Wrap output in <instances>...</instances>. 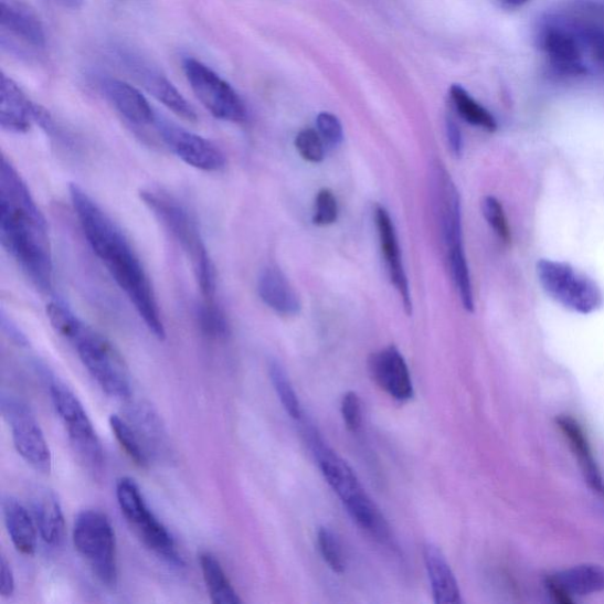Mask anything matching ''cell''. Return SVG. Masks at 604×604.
Returning <instances> with one entry per match:
<instances>
[{
    "label": "cell",
    "instance_id": "obj_41",
    "mask_svg": "<svg viewBox=\"0 0 604 604\" xmlns=\"http://www.w3.org/2000/svg\"><path fill=\"white\" fill-rule=\"evenodd\" d=\"M14 593V576L6 557L0 559V595L8 598Z\"/></svg>",
    "mask_w": 604,
    "mask_h": 604
},
{
    "label": "cell",
    "instance_id": "obj_31",
    "mask_svg": "<svg viewBox=\"0 0 604 604\" xmlns=\"http://www.w3.org/2000/svg\"><path fill=\"white\" fill-rule=\"evenodd\" d=\"M269 377L276 394L286 410L288 416L299 421L303 416L301 405L298 395L293 389L289 378L278 361L269 364Z\"/></svg>",
    "mask_w": 604,
    "mask_h": 604
},
{
    "label": "cell",
    "instance_id": "obj_43",
    "mask_svg": "<svg viewBox=\"0 0 604 604\" xmlns=\"http://www.w3.org/2000/svg\"><path fill=\"white\" fill-rule=\"evenodd\" d=\"M2 325L4 332L14 341L15 343H19L20 347H28V338L19 330V327L12 324L11 320H9L4 314L2 316Z\"/></svg>",
    "mask_w": 604,
    "mask_h": 604
},
{
    "label": "cell",
    "instance_id": "obj_36",
    "mask_svg": "<svg viewBox=\"0 0 604 604\" xmlns=\"http://www.w3.org/2000/svg\"><path fill=\"white\" fill-rule=\"evenodd\" d=\"M318 544L325 562L329 564L335 573L342 574L345 571V558L335 532L329 528H320L318 531Z\"/></svg>",
    "mask_w": 604,
    "mask_h": 604
},
{
    "label": "cell",
    "instance_id": "obj_25",
    "mask_svg": "<svg viewBox=\"0 0 604 604\" xmlns=\"http://www.w3.org/2000/svg\"><path fill=\"white\" fill-rule=\"evenodd\" d=\"M3 515L9 537L21 554L32 557L38 549L36 524L19 500L13 497L3 499Z\"/></svg>",
    "mask_w": 604,
    "mask_h": 604
},
{
    "label": "cell",
    "instance_id": "obj_4",
    "mask_svg": "<svg viewBox=\"0 0 604 604\" xmlns=\"http://www.w3.org/2000/svg\"><path fill=\"white\" fill-rule=\"evenodd\" d=\"M140 197L191 261L202 300H216L215 268L195 216L179 199L161 189H144Z\"/></svg>",
    "mask_w": 604,
    "mask_h": 604
},
{
    "label": "cell",
    "instance_id": "obj_10",
    "mask_svg": "<svg viewBox=\"0 0 604 604\" xmlns=\"http://www.w3.org/2000/svg\"><path fill=\"white\" fill-rule=\"evenodd\" d=\"M538 43L555 75L581 77L590 74L575 30L559 12L544 17L539 27Z\"/></svg>",
    "mask_w": 604,
    "mask_h": 604
},
{
    "label": "cell",
    "instance_id": "obj_35",
    "mask_svg": "<svg viewBox=\"0 0 604 604\" xmlns=\"http://www.w3.org/2000/svg\"><path fill=\"white\" fill-rule=\"evenodd\" d=\"M481 212L498 239L502 243L509 244L511 233L502 203L495 197H486L481 202Z\"/></svg>",
    "mask_w": 604,
    "mask_h": 604
},
{
    "label": "cell",
    "instance_id": "obj_9",
    "mask_svg": "<svg viewBox=\"0 0 604 604\" xmlns=\"http://www.w3.org/2000/svg\"><path fill=\"white\" fill-rule=\"evenodd\" d=\"M50 392L78 459L92 474H99L105 453L82 403L71 389L55 378L51 379Z\"/></svg>",
    "mask_w": 604,
    "mask_h": 604
},
{
    "label": "cell",
    "instance_id": "obj_17",
    "mask_svg": "<svg viewBox=\"0 0 604 604\" xmlns=\"http://www.w3.org/2000/svg\"><path fill=\"white\" fill-rule=\"evenodd\" d=\"M42 109L34 106L19 85L0 74V126L11 133H25L32 120L39 123Z\"/></svg>",
    "mask_w": 604,
    "mask_h": 604
},
{
    "label": "cell",
    "instance_id": "obj_33",
    "mask_svg": "<svg viewBox=\"0 0 604 604\" xmlns=\"http://www.w3.org/2000/svg\"><path fill=\"white\" fill-rule=\"evenodd\" d=\"M109 423L116 439L130 459L137 467L147 468L149 464L148 456L130 426L117 414H112Z\"/></svg>",
    "mask_w": 604,
    "mask_h": 604
},
{
    "label": "cell",
    "instance_id": "obj_3",
    "mask_svg": "<svg viewBox=\"0 0 604 604\" xmlns=\"http://www.w3.org/2000/svg\"><path fill=\"white\" fill-rule=\"evenodd\" d=\"M46 315L54 330L73 345L102 390L114 399L128 400L131 389L127 368L112 342L63 303H50Z\"/></svg>",
    "mask_w": 604,
    "mask_h": 604
},
{
    "label": "cell",
    "instance_id": "obj_6",
    "mask_svg": "<svg viewBox=\"0 0 604 604\" xmlns=\"http://www.w3.org/2000/svg\"><path fill=\"white\" fill-rule=\"evenodd\" d=\"M538 276L547 295L573 312L586 316L603 307L601 287L571 264L542 258Z\"/></svg>",
    "mask_w": 604,
    "mask_h": 604
},
{
    "label": "cell",
    "instance_id": "obj_45",
    "mask_svg": "<svg viewBox=\"0 0 604 604\" xmlns=\"http://www.w3.org/2000/svg\"><path fill=\"white\" fill-rule=\"evenodd\" d=\"M500 2L509 8H521L530 2V0H500Z\"/></svg>",
    "mask_w": 604,
    "mask_h": 604
},
{
    "label": "cell",
    "instance_id": "obj_15",
    "mask_svg": "<svg viewBox=\"0 0 604 604\" xmlns=\"http://www.w3.org/2000/svg\"><path fill=\"white\" fill-rule=\"evenodd\" d=\"M369 370L375 384L393 400L410 401L414 394L406 361L399 349L389 347L373 353L369 359Z\"/></svg>",
    "mask_w": 604,
    "mask_h": 604
},
{
    "label": "cell",
    "instance_id": "obj_1",
    "mask_svg": "<svg viewBox=\"0 0 604 604\" xmlns=\"http://www.w3.org/2000/svg\"><path fill=\"white\" fill-rule=\"evenodd\" d=\"M71 198L82 232L99 262L145 321L148 330L165 340L166 327L149 276L127 235L100 205L77 184Z\"/></svg>",
    "mask_w": 604,
    "mask_h": 604
},
{
    "label": "cell",
    "instance_id": "obj_34",
    "mask_svg": "<svg viewBox=\"0 0 604 604\" xmlns=\"http://www.w3.org/2000/svg\"><path fill=\"white\" fill-rule=\"evenodd\" d=\"M559 12L575 21L604 27V0H569Z\"/></svg>",
    "mask_w": 604,
    "mask_h": 604
},
{
    "label": "cell",
    "instance_id": "obj_27",
    "mask_svg": "<svg viewBox=\"0 0 604 604\" xmlns=\"http://www.w3.org/2000/svg\"><path fill=\"white\" fill-rule=\"evenodd\" d=\"M200 565L206 590L215 604H241V600L224 573L220 561L210 551H202Z\"/></svg>",
    "mask_w": 604,
    "mask_h": 604
},
{
    "label": "cell",
    "instance_id": "obj_23",
    "mask_svg": "<svg viewBox=\"0 0 604 604\" xmlns=\"http://www.w3.org/2000/svg\"><path fill=\"white\" fill-rule=\"evenodd\" d=\"M431 590L437 604L460 603L458 582L448 565L443 551L434 543H426L423 550Z\"/></svg>",
    "mask_w": 604,
    "mask_h": 604
},
{
    "label": "cell",
    "instance_id": "obj_29",
    "mask_svg": "<svg viewBox=\"0 0 604 604\" xmlns=\"http://www.w3.org/2000/svg\"><path fill=\"white\" fill-rule=\"evenodd\" d=\"M559 425L562 428L564 436L572 443L571 445L579 457L586 479H589L592 487L597 492L604 495L603 481L591 454L590 445L584 438L582 428L574 420L566 417L560 418Z\"/></svg>",
    "mask_w": 604,
    "mask_h": 604
},
{
    "label": "cell",
    "instance_id": "obj_37",
    "mask_svg": "<svg viewBox=\"0 0 604 604\" xmlns=\"http://www.w3.org/2000/svg\"><path fill=\"white\" fill-rule=\"evenodd\" d=\"M296 147L300 157L308 162L320 163L325 158V142L318 130H301L296 137Z\"/></svg>",
    "mask_w": 604,
    "mask_h": 604
},
{
    "label": "cell",
    "instance_id": "obj_8",
    "mask_svg": "<svg viewBox=\"0 0 604 604\" xmlns=\"http://www.w3.org/2000/svg\"><path fill=\"white\" fill-rule=\"evenodd\" d=\"M118 505L128 523L141 541L163 560L179 566L183 560L179 555L174 539L167 528L149 510L140 488L129 477L117 480Z\"/></svg>",
    "mask_w": 604,
    "mask_h": 604
},
{
    "label": "cell",
    "instance_id": "obj_14",
    "mask_svg": "<svg viewBox=\"0 0 604 604\" xmlns=\"http://www.w3.org/2000/svg\"><path fill=\"white\" fill-rule=\"evenodd\" d=\"M307 439L326 481L342 504L364 491L348 462L327 446L315 428L307 431Z\"/></svg>",
    "mask_w": 604,
    "mask_h": 604
},
{
    "label": "cell",
    "instance_id": "obj_42",
    "mask_svg": "<svg viewBox=\"0 0 604 604\" xmlns=\"http://www.w3.org/2000/svg\"><path fill=\"white\" fill-rule=\"evenodd\" d=\"M446 135L452 152L456 158H460L463 153V136L458 125L452 117L446 119Z\"/></svg>",
    "mask_w": 604,
    "mask_h": 604
},
{
    "label": "cell",
    "instance_id": "obj_22",
    "mask_svg": "<svg viewBox=\"0 0 604 604\" xmlns=\"http://www.w3.org/2000/svg\"><path fill=\"white\" fill-rule=\"evenodd\" d=\"M0 24L34 47L45 46V31L40 17L22 0H0Z\"/></svg>",
    "mask_w": 604,
    "mask_h": 604
},
{
    "label": "cell",
    "instance_id": "obj_26",
    "mask_svg": "<svg viewBox=\"0 0 604 604\" xmlns=\"http://www.w3.org/2000/svg\"><path fill=\"white\" fill-rule=\"evenodd\" d=\"M343 505L347 507L352 520L362 530H365L371 538L381 543L390 541L391 531L385 516L365 490Z\"/></svg>",
    "mask_w": 604,
    "mask_h": 604
},
{
    "label": "cell",
    "instance_id": "obj_2",
    "mask_svg": "<svg viewBox=\"0 0 604 604\" xmlns=\"http://www.w3.org/2000/svg\"><path fill=\"white\" fill-rule=\"evenodd\" d=\"M0 240L30 283L44 295L54 289L47 223L13 165H0Z\"/></svg>",
    "mask_w": 604,
    "mask_h": 604
},
{
    "label": "cell",
    "instance_id": "obj_13",
    "mask_svg": "<svg viewBox=\"0 0 604 604\" xmlns=\"http://www.w3.org/2000/svg\"><path fill=\"white\" fill-rule=\"evenodd\" d=\"M155 126L169 149L188 166L202 171H219L226 165L224 153L206 138L159 117Z\"/></svg>",
    "mask_w": 604,
    "mask_h": 604
},
{
    "label": "cell",
    "instance_id": "obj_16",
    "mask_svg": "<svg viewBox=\"0 0 604 604\" xmlns=\"http://www.w3.org/2000/svg\"><path fill=\"white\" fill-rule=\"evenodd\" d=\"M375 226L379 244L384 256L390 280L403 301L405 312L412 315V299L407 275L402 258V251L394 223L389 212L382 205H377L374 211Z\"/></svg>",
    "mask_w": 604,
    "mask_h": 604
},
{
    "label": "cell",
    "instance_id": "obj_5",
    "mask_svg": "<svg viewBox=\"0 0 604 604\" xmlns=\"http://www.w3.org/2000/svg\"><path fill=\"white\" fill-rule=\"evenodd\" d=\"M431 192L448 271L458 295L469 297L474 290L463 244L460 198L451 174L439 163L431 171Z\"/></svg>",
    "mask_w": 604,
    "mask_h": 604
},
{
    "label": "cell",
    "instance_id": "obj_19",
    "mask_svg": "<svg viewBox=\"0 0 604 604\" xmlns=\"http://www.w3.org/2000/svg\"><path fill=\"white\" fill-rule=\"evenodd\" d=\"M128 65L137 77L140 78L145 88L155 98L159 99L163 106L183 119L191 120V123L198 119L194 108L189 105V102L162 74L140 60H134L133 57H129Z\"/></svg>",
    "mask_w": 604,
    "mask_h": 604
},
{
    "label": "cell",
    "instance_id": "obj_28",
    "mask_svg": "<svg viewBox=\"0 0 604 604\" xmlns=\"http://www.w3.org/2000/svg\"><path fill=\"white\" fill-rule=\"evenodd\" d=\"M560 14L573 25L577 34L589 73L604 77V27L575 21Z\"/></svg>",
    "mask_w": 604,
    "mask_h": 604
},
{
    "label": "cell",
    "instance_id": "obj_30",
    "mask_svg": "<svg viewBox=\"0 0 604 604\" xmlns=\"http://www.w3.org/2000/svg\"><path fill=\"white\" fill-rule=\"evenodd\" d=\"M454 106L459 116L471 126L494 133L497 130V123L492 114L474 99L470 94L458 84L451 89Z\"/></svg>",
    "mask_w": 604,
    "mask_h": 604
},
{
    "label": "cell",
    "instance_id": "obj_12",
    "mask_svg": "<svg viewBox=\"0 0 604 604\" xmlns=\"http://www.w3.org/2000/svg\"><path fill=\"white\" fill-rule=\"evenodd\" d=\"M2 413L11 427L17 453L33 469L49 474L53 458L43 431L30 407L14 396L3 393Z\"/></svg>",
    "mask_w": 604,
    "mask_h": 604
},
{
    "label": "cell",
    "instance_id": "obj_40",
    "mask_svg": "<svg viewBox=\"0 0 604 604\" xmlns=\"http://www.w3.org/2000/svg\"><path fill=\"white\" fill-rule=\"evenodd\" d=\"M341 414L350 433H358L362 417H361V402L359 395L350 391L342 396L341 401Z\"/></svg>",
    "mask_w": 604,
    "mask_h": 604
},
{
    "label": "cell",
    "instance_id": "obj_32",
    "mask_svg": "<svg viewBox=\"0 0 604 604\" xmlns=\"http://www.w3.org/2000/svg\"><path fill=\"white\" fill-rule=\"evenodd\" d=\"M198 322L202 333L212 339H224L230 335V325L215 301H204L198 308Z\"/></svg>",
    "mask_w": 604,
    "mask_h": 604
},
{
    "label": "cell",
    "instance_id": "obj_20",
    "mask_svg": "<svg viewBox=\"0 0 604 604\" xmlns=\"http://www.w3.org/2000/svg\"><path fill=\"white\" fill-rule=\"evenodd\" d=\"M102 89L115 109L130 124L148 126L157 123L158 116L147 98L133 85L118 80L102 81Z\"/></svg>",
    "mask_w": 604,
    "mask_h": 604
},
{
    "label": "cell",
    "instance_id": "obj_39",
    "mask_svg": "<svg viewBox=\"0 0 604 604\" xmlns=\"http://www.w3.org/2000/svg\"><path fill=\"white\" fill-rule=\"evenodd\" d=\"M318 133L324 142L331 147H338L343 140V130L337 116L330 113H321L317 118Z\"/></svg>",
    "mask_w": 604,
    "mask_h": 604
},
{
    "label": "cell",
    "instance_id": "obj_44",
    "mask_svg": "<svg viewBox=\"0 0 604 604\" xmlns=\"http://www.w3.org/2000/svg\"><path fill=\"white\" fill-rule=\"evenodd\" d=\"M57 2L67 9L77 10L83 6V0H57Z\"/></svg>",
    "mask_w": 604,
    "mask_h": 604
},
{
    "label": "cell",
    "instance_id": "obj_24",
    "mask_svg": "<svg viewBox=\"0 0 604 604\" xmlns=\"http://www.w3.org/2000/svg\"><path fill=\"white\" fill-rule=\"evenodd\" d=\"M32 508L43 541L51 547L61 545L65 538V522L56 495L39 489L32 497Z\"/></svg>",
    "mask_w": 604,
    "mask_h": 604
},
{
    "label": "cell",
    "instance_id": "obj_11",
    "mask_svg": "<svg viewBox=\"0 0 604 604\" xmlns=\"http://www.w3.org/2000/svg\"><path fill=\"white\" fill-rule=\"evenodd\" d=\"M183 72L202 106L215 118L232 124L245 123L247 110L244 100L211 67L188 57L183 61Z\"/></svg>",
    "mask_w": 604,
    "mask_h": 604
},
{
    "label": "cell",
    "instance_id": "obj_7",
    "mask_svg": "<svg viewBox=\"0 0 604 604\" xmlns=\"http://www.w3.org/2000/svg\"><path fill=\"white\" fill-rule=\"evenodd\" d=\"M78 554L107 586L117 583L116 538L108 517L97 510L78 513L73 533Z\"/></svg>",
    "mask_w": 604,
    "mask_h": 604
},
{
    "label": "cell",
    "instance_id": "obj_38",
    "mask_svg": "<svg viewBox=\"0 0 604 604\" xmlns=\"http://www.w3.org/2000/svg\"><path fill=\"white\" fill-rule=\"evenodd\" d=\"M338 202L330 189H321L316 199L314 222L317 226H330L338 220Z\"/></svg>",
    "mask_w": 604,
    "mask_h": 604
},
{
    "label": "cell",
    "instance_id": "obj_21",
    "mask_svg": "<svg viewBox=\"0 0 604 604\" xmlns=\"http://www.w3.org/2000/svg\"><path fill=\"white\" fill-rule=\"evenodd\" d=\"M258 297L274 312L284 317L299 315L301 304L297 292L292 287L285 274L274 266H268L258 275Z\"/></svg>",
    "mask_w": 604,
    "mask_h": 604
},
{
    "label": "cell",
    "instance_id": "obj_18",
    "mask_svg": "<svg viewBox=\"0 0 604 604\" xmlns=\"http://www.w3.org/2000/svg\"><path fill=\"white\" fill-rule=\"evenodd\" d=\"M548 589L557 601L572 603L573 596L593 595L604 592V568L594 564L577 565L552 576Z\"/></svg>",
    "mask_w": 604,
    "mask_h": 604
}]
</instances>
